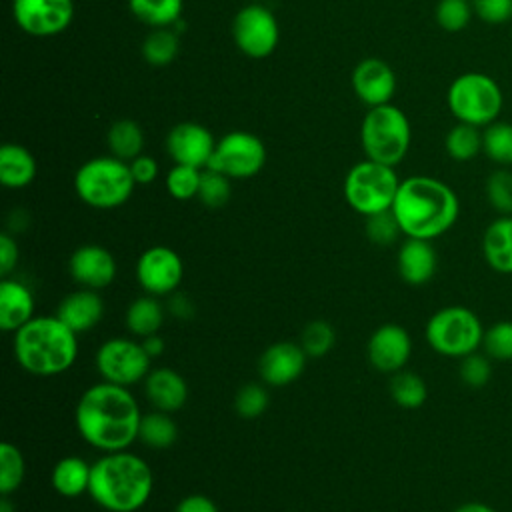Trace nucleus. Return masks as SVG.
I'll return each instance as SVG.
<instances>
[{
  "label": "nucleus",
  "mask_w": 512,
  "mask_h": 512,
  "mask_svg": "<svg viewBox=\"0 0 512 512\" xmlns=\"http://www.w3.org/2000/svg\"><path fill=\"white\" fill-rule=\"evenodd\" d=\"M474 16L486 24H506L512 20V0H470Z\"/></svg>",
  "instance_id": "45"
},
{
  "label": "nucleus",
  "mask_w": 512,
  "mask_h": 512,
  "mask_svg": "<svg viewBox=\"0 0 512 512\" xmlns=\"http://www.w3.org/2000/svg\"><path fill=\"white\" fill-rule=\"evenodd\" d=\"M364 230H366L368 240L372 244H376V246H390L402 234L400 224H398V220H396L392 210H384V212L366 216Z\"/></svg>",
  "instance_id": "43"
},
{
  "label": "nucleus",
  "mask_w": 512,
  "mask_h": 512,
  "mask_svg": "<svg viewBox=\"0 0 512 512\" xmlns=\"http://www.w3.org/2000/svg\"><path fill=\"white\" fill-rule=\"evenodd\" d=\"M390 396L396 406L404 410H416L426 402L428 386L420 374L412 370H400L390 378Z\"/></svg>",
  "instance_id": "31"
},
{
  "label": "nucleus",
  "mask_w": 512,
  "mask_h": 512,
  "mask_svg": "<svg viewBox=\"0 0 512 512\" xmlns=\"http://www.w3.org/2000/svg\"><path fill=\"white\" fill-rule=\"evenodd\" d=\"M12 350L18 366L32 376H58L78 358V334L54 316H34L14 332Z\"/></svg>",
  "instance_id": "4"
},
{
  "label": "nucleus",
  "mask_w": 512,
  "mask_h": 512,
  "mask_svg": "<svg viewBox=\"0 0 512 512\" xmlns=\"http://www.w3.org/2000/svg\"><path fill=\"white\" fill-rule=\"evenodd\" d=\"M396 268L406 284H428L438 268V254L432 246V240L406 238L396 254Z\"/></svg>",
  "instance_id": "21"
},
{
  "label": "nucleus",
  "mask_w": 512,
  "mask_h": 512,
  "mask_svg": "<svg viewBox=\"0 0 512 512\" xmlns=\"http://www.w3.org/2000/svg\"><path fill=\"white\" fill-rule=\"evenodd\" d=\"M142 410L126 386L100 380L88 386L74 408V424L82 440L106 452L128 450L138 440Z\"/></svg>",
  "instance_id": "1"
},
{
  "label": "nucleus",
  "mask_w": 512,
  "mask_h": 512,
  "mask_svg": "<svg viewBox=\"0 0 512 512\" xmlns=\"http://www.w3.org/2000/svg\"><path fill=\"white\" fill-rule=\"evenodd\" d=\"M128 8L152 28H170L180 20L184 0H128Z\"/></svg>",
  "instance_id": "30"
},
{
  "label": "nucleus",
  "mask_w": 512,
  "mask_h": 512,
  "mask_svg": "<svg viewBox=\"0 0 512 512\" xmlns=\"http://www.w3.org/2000/svg\"><path fill=\"white\" fill-rule=\"evenodd\" d=\"M392 212L406 238L436 240L456 224L460 200L446 182L418 174L400 182Z\"/></svg>",
  "instance_id": "2"
},
{
  "label": "nucleus",
  "mask_w": 512,
  "mask_h": 512,
  "mask_svg": "<svg viewBox=\"0 0 512 512\" xmlns=\"http://www.w3.org/2000/svg\"><path fill=\"white\" fill-rule=\"evenodd\" d=\"M92 476V464H88L80 456H64L60 458L50 474V484L54 492L62 498H78L88 494Z\"/></svg>",
  "instance_id": "26"
},
{
  "label": "nucleus",
  "mask_w": 512,
  "mask_h": 512,
  "mask_svg": "<svg viewBox=\"0 0 512 512\" xmlns=\"http://www.w3.org/2000/svg\"><path fill=\"white\" fill-rule=\"evenodd\" d=\"M18 244L16 238L10 232H2L0 234V274L2 278H8L10 272L16 268L18 264Z\"/></svg>",
  "instance_id": "47"
},
{
  "label": "nucleus",
  "mask_w": 512,
  "mask_h": 512,
  "mask_svg": "<svg viewBox=\"0 0 512 512\" xmlns=\"http://www.w3.org/2000/svg\"><path fill=\"white\" fill-rule=\"evenodd\" d=\"M174 512H218V506L206 494H188L176 504Z\"/></svg>",
  "instance_id": "48"
},
{
  "label": "nucleus",
  "mask_w": 512,
  "mask_h": 512,
  "mask_svg": "<svg viewBox=\"0 0 512 512\" xmlns=\"http://www.w3.org/2000/svg\"><path fill=\"white\" fill-rule=\"evenodd\" d=\"M306 352L300 342L280 340L270 344L258 360V374L264 384L280 388L296 382L306 368Z\"/></svg>",
  "instance_id": "18"
},
{
  "label": "nucleus",
  "mask_w": 512,
  "mask_h": 512,
  "mask_svg": "<svg viewBox=\"0 0 512 512\" xmlns=\"http://www.w3.org/2000/svg\"><path fill=\"white\" fill-rule=\"evenodd\" d=\"M216 140L212 132L198 122H180L166 136V152L174 164L206 168Z\"/></svg>",
  "instance_id": "16"
},
{
  "label": "nucleus",
  "mask_w": 512,
  "mask_h": 512,
  "mask_svg": "<svg viewBox=\"0 0 512 512\" xmlns=\"http://www.w3.org/2000/svg\"><path fill=\"white\" fill-rule=\"evenodd\" d=\"M266 164L264 142L246 130H232L216 140L212 158L206 168L222 172L230 180H246L256 176Z\"/></svg>",
  "instance_id": "11"
},
{
  "label": "nucleus",
  "mask_w": 512,
  "mask_h": 512,
  "mask_svg": "<svg viewBox=\"0 0 512 512\" xmlns=\"http://www.w3.org/2000/svg\"><path fill=\"white\" fill-rule=\"evenodd\" d=\"M180 38L170 28H152L142 40V56L150 66H168L178 56Z\"/></svg>",
  "instance_id": "33"
},
{
  "label": "nucleus",
  "mask_w": 512,
  "mask_h": 512,
  "mask_svg": "<svg viewBox=\"0 0 512 512\" xmlns=\"http://www.w3.org/2000/svg\"><path fill=\"white\" fill-rule=\"evenodd\" d=\"M36 158L34 154L16 142H6L0 148V182L4 188L20 190L34 182Z\"/></svg>",
  "instance_id": "25"
},
{
  "label": "nucleus",
  "mask_w": 512,
  "mask_h": 512,
  "mask_svg": "<svg viewBox=\"0 0 512 512\" xmlns=\"http://www.w3.org/2000/svg\"><path fill=\"white\" fill-rule=\"evenodd\" d=\"M232 38L236 48L248 58H266L276 50L280 38L276 16L264 4L250 2L236 12Z\"/></svg>",
  "instance_id": "12"
},
{
  "label": "nucleus",
  "mask_w": 512,
  "mask_h": 512,
  "mask_svg": "<svg viewBox=\"0 0 512 512\" xmlns=\"http://www.w3.org/2000/svg\"><path fill=\"white\" fill-rule=\"evenodd\" d=\"M140 342H142V346H144V350L150 358H158L164 352V340H162L160 334H150V336L142 338Z\"/></svg>",
  "instance_id": "50"
},
{
  "label": "nucleus",
  "mask_w": 512,
  "mask_h": 512,
  "mask_svg": "<svg viewBox=\"0 0 512 512\" xmlns=\"http://www.w3.org/2000/svg\"><path fill=\"white\" fill-rule=\"evenodd\" d=\"M26 460L12 442L0 444V494L12 496L24 482Z\"/></svg>",
  "instance_id": "35"
},
{
  "label": "nucleus",
  "mask_w": 512,
  "mask_h": 512,
  "mask_svg": "<svg viewBox=\"0 0 512 512\" xmlns=\"http://www.w3.org/2000/svg\"><path fill=\"white\" fill-rule=\"evenodd\" d=\"M366 356L374 370L396 374L406 368L412 356V338L408 330L396 322L380 324L366 342Z\"/></svg>",
  "instance_id": "15"
},
{
  "label": "nucleus",
  "mask_w": 512,
  "mask_h": 512,
  "mask_svg": "<svg viewBox=\"0 0 512 512\" xmlns=\"http://www.w3.org/2000/svg\"><path fill=\"white\" fill-rule=\"evenodd\" d=\"M482 152L502 168L512 166V124L498 120L488 124L482 130Z\"/></svg>",
  "instance_id": "34"
},
{
  "label": "nucleus",
  "mask_w": 512,
  "mask_h": 512,
  "mask_svg": "<svg viewBox=\"0 0 512 512\" xmlns=\"http://www.w3.org/2000/svg\"><path fill=\"white\" fill-rule=\"evenodd\" d=\"M446 154L456 162H468L482 152L480 128L464 122H456L444 138Z\"/></svg>",
  "instance_id": "32"
},
{
  "label": "nucleus",
  "mask_w": 512,
  "mask_h": 512,
  "mask_svg": "<svg viewBox=\"0 0 512 512\" xmlns=\"http://www.w3.org/2000/svg\"><path fill=\"white\" fill-rule=\"evenodd\" d=\"M268 404H270V394L266 386L258 382H248L240 386L238 392L234 394V410L240 418H246V420L262 416Z\"/></svg>",
  "instance_id": "40"
},
{
  "label": "nucleus",
  "mask_w": 512,
  "mask_h": 512,
  "mask_svg": "<svg viewBox=\"0 0 512 512\" xmlns=\"http://www.w3.org/2000/svg\"><path fill=\"white\" fill-rule=\"evenodd\" d=\"M178 438V426L172 418V414L162 410H150L142 414L140 428H138V440L152 448V450H164L170 448Z\"/></svg>",
  "instance_id": "29"
},
{
  "label": "nucleus",
  "mask_w": 512,
  "mask_h": 512,
  "mask_svg": "<svg viewBox=\"0 0 512 512\" xmlns=\"http://www.w3.org/2000/svg\"><path fill=\"white\" fill-rule=\"evenodd\" d=\"M152 358L146 354L142 342L126 336L104 340L94 356V364L102 380L118 386H134L144 382L150 372Z\"/></svg>",
  "instance_id": "10"
},
{
  "label": "nucleus",
  "mask_w": 512,
  "mask_h": 512,
  "mask_svg": "<svg viewBox=\"0 0 512 512\" xmlns=\"http://www.w3.org/2000/svg\"><path fill=\"white\" fill-rule=\"evenodd\" d=\"M128 164H130V172H132L136 184H152L158 178V162L144 152L140 156H136L134 160H130Z\"/></svg>",
  "instance_id": "46"
},
{
  "label": "nucleus",
  "mask_w": 512,
  "mask_h": 512,
  "mask_svg": "<svg viewBox=\"0 0 512 512\" xmlns=\"http://www.w3.org/2000/svg\"><path fill=\"white\" fill-rule=\"evenodd\" d=\"M352 90L368 108L390 104L396 92V74L388 62L380 58L360 60L350 76Z\"/></svg>",
  "instance_id": "19"
},
{
  "label": "nucleus",
  "mask_w": 512,
  "mask_h": 512,
  "mask_svg": "<svg viewBox=\"0 0 512 512\" xmlns=\"http://www.w3.org/2000/svg\"><path fill=\"white\" fill-rule=\"evenodd\" d=\"M202 178V168L186 166V164H174L166 174V190L174 200H192L198 196Z\"/></svg>",
  "instance_id": "38"
},
{
  "label": "nucleus",
  "mask_w": 512,
  "mask_h": 512,
  "mask_svg": "<svg viewBox=\"0 0 512 512\" xmlns=\"http://www.w3.org/2000/svg\"><path fill=\"white\" fill-rule=\"evenodd\" d=\"M410 140V120L392 102L370 108L362 118L360 144L368 160L398 166L408 154Z\"/></svg>",
  "instance_id": "6"
},
{
  "label": "nucleus",
  "mask_w": 512,
  "mask_h": 512,
  "mask_svg": "<svg viewBox=\"0 0 512 512\" xmlns=\"http://www.w3.org/2000/svg\"><path fill=\"white\" fill-rule=\"evenodd\" d=\"M34 294L32 290L16 280L4 278L0 282V328L2 332H16L34 318Z\"/></svg>",
  "instance_id": "23"
},
{
  "label": "nucleus",
  "mask_w": 512,
  "mask_h": 512,
  "mask_svg": "<svg viewBox=\"0 0 512 512\" xmlns=\"http://www.w3.org/2000/svg\"><path fill=\"white\" fill-rule=\"evenodd\" d=\"M230 178L222 172H216L212 168L202 170L200 188H198V200L206 208H220L230 200Z\"/></svg>",
  "instance_id": "42"
},
{
  "label": "nucleus",
  "mask_w": 512,
  "mask_h": 512,
  "mask_svg": "<svg viewBox=\"0 0 512 512\" xmlns=\"http://www.w3.org/2000/svg\"><path fill=\"white\" fill-rule=\"evenodd\" d=\"M458 374H460V380L468 388H482V386H486L490 382L492 360L484 352L476 350V352L460 358Z\"/></svg>",
  "instance_id": "44"
},
{
  "label": "nucleus",
  "mask_w": 512,
  "mask_h": 512,
  "mask_svg": "<svg viewBox=\"0 0 512 512\" xmlns=\"http://www.w3.org/2000/svg\"><path fill=\"white\" fill-rule=\"evenodd\" d=\"M154 476L134 452H106L92 464L88 496L106 512H138L150 500Z\"/></svg>",
  "instance_id": "3"
},
{
  "label": "nucleus",
  "mask_w": 512,
  "mask_h": 512,
  "mask_svg": "<svg viewBox=\"0 0 512 512\" xmlns=\"http://www.w3.org/2000/svg\"><path fill=\"white\" fill-rule=\"evenodd\" d=\"M166 310L176 316V318H182V320H188L194 316V304L188 300L186 294H180V292H174L168 296V302H166Z\"/></svg>",
  "instance_id": "49"
},
{
  "label": "nucleus",
  "mask_w": 512,
  "mask_h": 512,
  "mask_svg": "<svg viewBox=\"0 0 512 512\" xmlns=\"http://www.w3.org/2000/svg\"><path fill=\"white\" fill-rule=\"evenodd\" d=\"M130 164L108 154L86 160L74 174L76 196L92 208L112 210L126 204L134 192Z\"/></svg>",
  "instance_id": "5"
},
{
  "label": "nucleus",
  "mask_w": 512,
  "mask_h": 512,
  "mask_svg": "<svg viewBox=\"0 0 512 512\" xmlns=\"http://www.w3.org/2000/svg\"><path fill=\"white\" fill-rule=\"evenodd\" d=\"M482 256L498 274H512V214L494 218L482 234Z\"/></svg>",
  "instance_id": "24"
},
{
  "label": "nucleus",
  "mask_w": 512,
  "mask_h": 512,
  "mask_svg": "<svg viewBox=\"0 0 512 512\" xmlns=\"http://www.w3.org/2000/svg\"><path fill=\"white\" fill-rule=\"evenodd\" d=\"M116 258L112 252L100 244L78 246L68 260L70 278L80 288L102 290L110 286L116 278Z\"/></svg>",
  "instance_id": "17"
},
{
  "label": "nucleus",
  "mask_w": 512,
  "mask_h": 512,
  "mask_svg": "<svg viewBox=\"0 0 512 512\" xmlns=\"http://www.w3.org/2000/svg\"><path fill=\"white\" fill-rule=\"evenodd\" d=\"M56 316L64 324H68L76 334H86L102 320L104 300L98 294V290L78 288L60 300Z\"/></svg>",
  "instance_id": "22"
},
{
  "label": "nucleus",
  "mask_w": 512,
  "mask_h": 512,
  "mask_svg": "<svg viewBox=\"0 0 512 512\" xmlns=\"http://www.w3.org/2000/svg\"><path fill=\"white\" fill-rule=\"evenodd\" d=\"M134 276L138 286L152 296H170L178 290L184 278V262L176 250L170 246H150L146 248L134 266Z\"/></svg>",
  "instance_id": "13"
},
{
  "label": "nucleus",
  "mask_w": 512,
  "mask_h": 512,
  "mask_svg": "<svg viewBox=\"0 0 512 512\" xmlns=\"http://www.w3.org/2000/svg\"><path fill=\"white\" fill-rule=\"evenodd\" d=\"M0 512H16V508H14L12 500H10V496L0 494Z\"/></svg>",
  "instance_id": "52"
},
{
  "label": "nucleus",
  "mask_w": 512,
  "mask_h": 512,
  "mask_svg": "<svg viewBox=\"0 0 512 512\" xmlns=\"http://www.w3.org/2000/svg\"><path fill=\"white\" fill-rule=\"evenodd\" d=\"M12 16L28 36H58L74 18V0H12Z\"/></svg>",
  "instance_id": "14"
},
{
  "label": "nucleus",
  "mask_w": 512,
  "mask_h": 512,
  "mask_svg": "<svg viewBox=\"0 0 512 512\" xmlns=\"http://www.w3.org/2000/svg\"><path fill=\"white\" fill-rule=\"evenodd\" d=\"M452 512H496V510L490 504H486V502L472 500V502H464V504L456 506Z\"/></svg>",
  "instance_id": "51"
},
{
  "label": "nucleus",
  "mask_w": 512,
  "mask_h": 512,
  "mask_svg": "<svg viewBox=\"0 0 512 512\" xmlns=\"http://www.w3.org/2000/svg\"><path fill=\"white\" fill-rule=\"evenodd\" d=\"M446 104L458 122L486 128L498 120L504 106V94L492 76L484 72H464L450 82Z\"/></svg>",
  "instance_id": "7"
},
{
  "label": "nucleus",
  "mask_w": 512,
  "mask_h": 512,
  "mask_svg": "<svg viewBox=\"0 0 512 512\" xmlns=\"http://www.w3.org/2000/svg\"><path fill=\"white\" fill-rule=\"evenodd\" d=\"M474 16L470 0H438L434 18L436 24L446 32L464 30Z\"/></svg>",
  "instance_id": "41"
},
{
  "label": "nucleus",
  "mask_w": 512,
  "mask_h": 512,
  "mask_svg": "<svg viewBox=\"0 0 512 512\" xmlns=\"http://www.w3.org/2000/svg\"><path fill=\"white\" fill-rule=\"evenodd\" d=\"M482 352L492 362H512V320H498L484 328Z\"/></svg>",
  "instance_id": "36"
},
{
  "label": "nucleus",
  "mask_w": 512,
  "mask_h": 512,
  "mask_svg": "<svg viewBox=\"0 0 512 512\" xmlns=\"http://www.w3.org/2000/svg\"><path fill=\"white\" fill-rule=\"evenodd\" d=\"M484 326L478 314L466 306H444L436 310L426 326V344L440 356L464 358L482 348Z\"/></svg>",
  "instance_id": "8"
},
{
  "label": "nucleus",
  "mask_w": 512,
  "mask_h": 512,
  "mask_svg": "<svg viewBox=\"0 0 512 512\" xmlns=\"http://www.w3.org/2000/svg\"><path fill=\"white\" fill-rule=\"evenodd\" d=\"M298 342L308 358H322L334 348L336 330L326 320H312L304 326Z\"/></svg>",
  "instance_id": "37"
},
{
  "label": "nucleus",
  "mask_w": 512,
  "mask_h": 512,
  "mask_svg": "<svg viewBox=\"0 0 512 512\" xmlns=\"http://www.w3.org/2000/svg\"><path fill=\"white\" fill-rule=\"evenodd\" d=\"M254 2H258V0H254Z\"/></svg>",
  "instance_id": "53"
},
{
  "label": "nucleus",
  "mask_w": 512,
  "mask_h": 512,
  "mask_svg": "<svg viewBox=\"0 0 512 512\" xmlns=\"http://www.w3.org/2000/svg\"><path fill=\"white\" fill-rule=\"evenodd\" d=\"M106 144L112 156L130 162L142 154L144 148V130L136 120L122 118L110 124L106 132Z\"/></svg>",
  "instance_id": "28"
},
{
  "label": "nucleus",
  "mask_w": 512,
  "mask_h": 512,
  "mask_svg": "<svg viewBox=\"0 0 512 512\" xmlns=\"http://www.w3.org/2000/svg\"><path fill=\"white\" fill-rule=\"evenodd\" d=\"M486 200L488 204L500 214L510 216L512 214V170L508 168H496L486 178Z\"/></svg>",
  "instance_id": "39"
},
{
  "label": "nucleus",
  "mask_w": 512,
  "mask_h": 512,
  "mask_svg": "<svg viewBox=\"0 0 512 512\" xmlns=\"http://www.w3.org/2000/svg\"><path fill=\"white\" fill-rule=\"evenodd\" d=\"M400 178L394 166H386L374 160H362L354 164L344 176V200L346 204L362 214L372 216L384 210H392Z\"/></svg>",
  "instance_id": "9"
},
{
  "label": "nucleus",
  "mask_w": 512,
  "mask_h": 512,
  "mask_svg": "<svg viewBox=\"0 0 512 512\" xmlns=\"http://www.w3.org/2000/svg\"><path fill=\"white\" fill-rule=\"evenodd\" d=\"M144 394L154 410L174 414L182 410L188 400V384L174 368L160 366L150 370L144 378Z\"/></svg>",
  "instance_id": "20"
},
{
  "label": "nucleus",
  "mask_w": 512,
  "mask_h": 512,
  "mask_svg": "<svg viewBox=\"0 0 512 512\" xmlns=\"http://www.w3.org/2000/svg\"><path fill=\"white\" fill-rule=\"evenodd\" d=\"M166 316V306L158 296L146 294L134 298L124 314V324L130 334L138 338H146L150 334H158Z\"/></svg>",
  "instance_id": "27"
}]
</instances>
